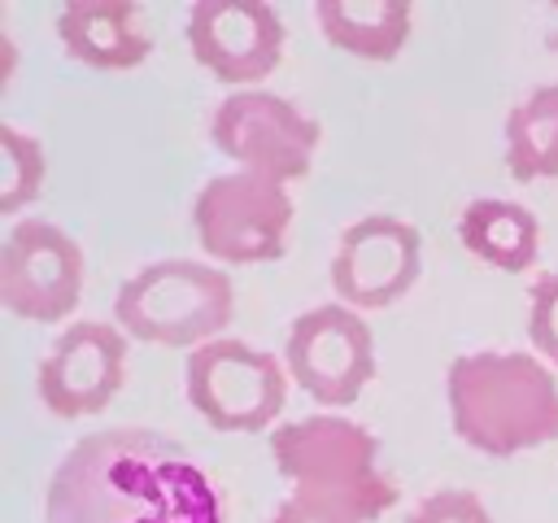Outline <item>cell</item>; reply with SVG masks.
Returning <instances> with one entry per match:
<instances>
[{
    "label": "cell",
    "mask_w": 558,
    "mask_h": 523,
    "mask_svg": "<svg viewBox=\"0 0 558 523\" xmlns=\"http://www.w3.org/2000/svg\"><path fill=\"white\" fill-rule=\"evenodd\" d=\"M423 275V235L397 214L349 222L331 253V292L349 309L397 305Z\"/></svg>",
    "instance_id": "obj_10"
},
{
    "label": "cell",
    "mask_w": 558,
    "mask_h": 523,
    "mask_svg": "<svg viewBox=\"0 0 558 523\" xmlns=\"http://www.w3.org/2000/svg\"><path fill=\"white\" fill-rule=\"evenodd\" d=\"M314 13L323 35L362 61H392L414 26L410 0H318Z\"/></svg>",
    "instance_id": "obj_15"
},
{
    "label": "cell",
    "mask_w": 558,
    "mask_h": 523,
    "mask_svg": "<svg viewBox=\"0 0 558 523\" xmlns=\"http://www.w3.org/2000/svg\"><path fill=\"white\" fill-rule=\"evenodd\" d=\"M283 366L318 405H349L375 379V336L357 309L327 301L292 318Z\"/></svg>",
    "instance_id": "obj_9"
},
{
    "label": "cell",
    "mask_w": 558,
    "mask_h": 523,
    "mask_svg": "<svg viewBox=\"0 0 558 523\" xmlns=\"http://www.w3.org/2000/svg\"><path fill=\"white\" fill-rule=\"evenodd\" d=\"M126 340L131 336L118 323H100V318L70 323L48 344V353L35 370L39 401L57 418L100 414L126 379Z\"/></svg>",
    "instance_id": "obj_11"
},
{
    "label": "cell",
    "mask_w": 558,
    "mask_h": 523,
    "mask_svg": "<svg viewBox=\"0 0 558 523\" xmlns=\"http://www.w3.org/2000/svg\"><path fill=\"white\" fill-rule=\"evenodd\" d=\"M83 296V248L48 218H17L0 240V305L26 323H61Z\"/></svg>",
    "instance_id": "obj_8"
},
{
    "label": "cell",
    "mask_w": 558,
    "mask_h": 523,
    "mask_svg": "<svg viewBox=\"0 0 558 523\" xmlns=\"http://www.w3.org/2000/svg\"><path fill=\"white\" fill-rule=\"evenodd\" d=\"M44 144L35 135H22L17 126L0 122V214L17 218L39 192H44Z\"/></svg>",
    "instance_id": "obj_17"
},
{
    "label": "cell",
    "mask_w": 558,
    "mask_h": 523,
    "mask_svg": "<svg viewBox=\"0 0 558 523\" xmlns=\"http://www.w3.org/2000/svg\"><path fill=\"white\" fill-rule=\"evenodd\" d=\"M235 314V283L222 266L196 257H161L118 283L113 323L166 349H201Z\"/></svg>",
    "instance_id": "obj_4"
},
{
    "label": "cell",
    "mask_w": 558,
    "mask_h": 523,
    "mask_svg": "<svg viewBox=\"0 0 558 523\" xmlns=\"http://www.w3.org/2000/svg\"><path fill=\"white\" fill-rule=\"evenodd\" d=\"M527 336H532L541 362H549V366L558 370V275H541V279L532 283Z\"/></svg>",
    "instance_id": "obj_18"
},
{
    "label": "cell",
    "mask_w": 558,
    "mask_h": 523,
    "mask_svg": "<svg viewBox=\"0 0 558 523\" xmlns=\"http://www.w3.org/2000/svg\"><path fill=\"white\" fill-rule=\"evenodd\" d=\"M275 475L292 501L340 523H375L397 501V479L379 466V440L344 414H305L270 431Z\"/></svg>",
    "instance_id": "obj_3"
},
{
    "label": "cell",
    "mask_w": 558,
    "mask_h": 523,
    "mask_svg": "<svg viewBox=\"0 0 558 523\" xmlns=\"http://www.w3.org/2000/svg\"><path fill=\"white\" fill-rule=\"evenodd\" d=\"M405 523H493V514L466 488H436L405 514Z\"/></svg>",
    "instance_id": "obj_19"
},
{
    "label": "cell",
    "mask_w": 558,
    "mask_h": 523,
    "mask_svg": "<svg viewBox=\"0 0 558 523\" xmlns=\"http://www.w3.org/2000/svg\"><path fill=\"white\" fill-rule=\"evenodd\" d=\"M445 401L458 440L488 458H514L558 440V379L536 353H458L445 370Z\"/></svg>",
    "instance_id": "obj_2"
},
{
    "label": "cell",
    "mask_w": 558,
    "mask_h": 523,
    "mask_svg": "<svg viewBox=\"0 0 558 523\" xmlns=\"http://www.w3.org/2000/svg\"><path fill=\"white\" fill-rule=\"evenodd\" d=\"M292 196L288 183L253 170H227L201 183L192 200L196 244L214 266H262L279 262L292 231Z\"/></svg>",
    "instance_id": "obj_5"
},
{
    "label": "cell",
    "mask_w": 558,
    "mask_h": 523,
    "mask_svg": "<svg viewBox=\"0 0 558 523\" xmlns=\"http://www.w3.org/2000/svg\"><path fill=\"white\" fill-rule=\"evenodd\" d=\"M288 366L235 336L187 353V401L214 431H266L288 401Z\"/></svg>",
    "instance_id": "obj_6"
},
{
    "label": "cell",
    "mask_w": 558,
    "mask_h": 523,
    "mask_svg": "<svg viewBox=\"0 0 558 523\" xmlns=\"http://www.w3.org/2000/svg\"><path fill=\"white\" fill-rule=\"evenodd\" d=\"M140 13L135 0H70L57 9L61 52L92 70H131L153 52Z\"/></svg>",
    "instance_id": "obj_13"
},
{
    "label": "cell",
    "mask_w": 558,
    "mask_h": 523,
    "mask_svg": "<svg viewBox=\"0 0 558 523\" xmlns=\"http://www.w3.org/2000/svg\"><path fill=\"white\" fill-rule=\"evenodd\" d=\"M506 170L519 183L558 179V83H541L506 113Z\"/></svg>",
    "instance_id": "obj_16"
},
{
    "label": "cell",
    "mask_w": 558,
    "mask_h": 523,
    "mask_svg": "<svg viewBox=\"0 0 558 523\" xmlns=\"http://www.w3.org/2000/svg\"><path fill=\"white\" fill-rule=\"evenodd\" d=\"M266 523H340V519H331V514H318V510H310V506H301V501H279L275 510H270V519Z\"/></svg>",
    "instance_id": "obj_20"
},
{
    "label": "cell",
    "mask_w": 558,
    "mask_h": 523,
    "mask_svg": "<svg viewBox=\"0 0 558 523\" xmlns=\"http://www.w3.org/2000/svg\"><path fill=\"white\" fill-rule=\"evenodd\" d=\"M209 135L218 153L235 161V170L270 174L279 183L305 179L323 139V126L288 96L266 92V87H240L231 92L214 118Z\"/></svg>",
    "instance_id": "obj_7"
},
{
    "label": "cell",
    "mask_w": 558,
    "mask_h": 523,
    "mask_svg": "<svg viewBox=\"0 0 558 523\" xmlns=\"http://www.w3.org/2000/svg\"><path fill=\"white\" fill-rule=\"evenodd\" d=\"M458 240L471 257H480L493 270L519 275L536 262L541 253V222L527 205L501 200V196H480L462 209L458 218Z\"/></svg>",
    "instance_id": "obj_14"
},
{
    "label": "cell",
    "mask_w": 558,
    "mask_h": 523,
    "mask_svg": "<svg viewBox=\"0 0 558 523\" xmlns=\"http://www.w3.org/2000/svg\"><path fill=\"white\" fill-rule=\"evenodd\" d=\"M44 523H222V492L166 431L105 427L57 462Z\"/></svg>",
    "instance_id": "obj_1"
},
{
    "label": "cell",
    "mask_w": 558,
    "mask_h": 523,
    "mask_svg": "<svg viewBox=\"0 0 558 523\" xmlns=\"http://www.w3.org/2000/svg\"><path fill=\"white\" fill-rule=\"evenodd\" d=\"M288 26L266 0H196L187 9V48L222 83H262L283 61Z\"/></svg>",
    "instance_id": "obj_12"
}]
</instances>
